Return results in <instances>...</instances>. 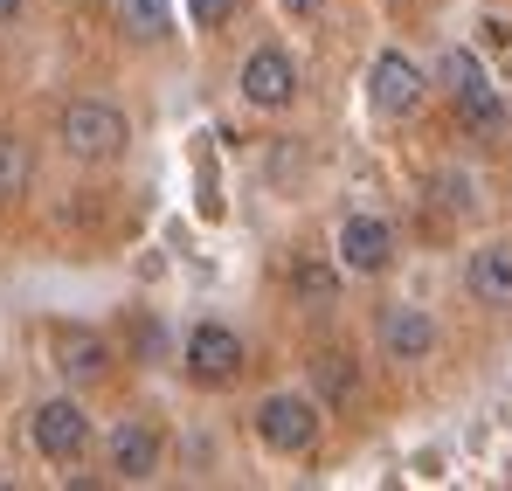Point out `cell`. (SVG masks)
Instances as JSON below:
<instances>
[{"instance_id":"obj_6","label":"cell","mask_w":512,"mask_h":491,"mask_svg":"<svg viewBox=\"0 0 512 491\" xmlns=\"http://www.w3.org/2000/svg\"><path fill=\"white\" fill-rule=\"evenodd\" d=\"M333 249H340V270H353V277H381V270L395 263V229H388L381 215H346L340 236H333Z\"/></svg>"},{"instance_id":"obj_18","label":"cell","mask_w":512,"mask_h":491,"mask_svg":"<svg viewBox=\"0 0 512 491\" xmlns=\"http://www.w3.org/2000/svg\"><path fill=\"white\" fill-rule=\"evenodd\" d=\"M429 201H436L443 215H471V208H478V194H471V173H457V166H443V173L429 180Z\"/></svg>"},{"instance_id":"obj_20","label":"cell","mask_w":512,"mask_h":491,"mask_svg":"<svg viewBox=\"0 0 512 491\" xmlns=\"http://www.w3.org/2000/svg\"><path fill=\"white\" fill-rule=\"evenodd\" d=\"M319 7H326V0H284V14H298V21H312Z\"/></svg>"},{"instance_id":"obj_12","label":"cell","mask_w":512,"mask_h":491,"mask_svg":"<svg viewBox=\"0 0 512 491\" xmlns=\"http://www.w3.org/2000/svg\"><path fill=\"white\" fill-rule=\"evenodd\" d=\"M56 367H63V381H104V367H111V346L84 326H63L56 332Z\"/></svg>"},{"instance_id":"obj_1","label":"cell","mask_w":512,"mask_h":491,"mask_svg":"<svg viewBox=\"0 0 512 491\" xmlns=\"http://www.w3.org/2000/svg\"><path fill=\"white\" fill-rule=\"evenodd\" d=\"M56 139H63V153H70V160L111 166V160H125L132 125H125V111H118V104H104V97H77V104H63Z\"/></svg>"},{"instance_id":"obj_9","label":"cell","mask_w":512,"mask_h":491,"mask_svg":"<svg viewBox=\"0 0 512 491\" xmlns=\"http://www.w3.org/2000/svg\"><path fill=\"white\" fill-rule=\"evenodd\" d=\"M374 339H381V353H388L395 367H416V360L436 353V319H429L423 305H388L381 326H374Z\"/></svg>"},{"instance_id":"obj_11","label":"cell","mask_w":512,"mask_h":491,"mask_svg":"<svg viewBox=\"0 0 512 491\" xmlns=\"http://www.w3.org/2000/svg\"><path fill=\"white\" fill-rule=\"evenodd\" d=\"M464 284H471V298H478L485 312H512V243L471 249V270H464Z\"/></svg>"},{"instance_id":"obj_3","label":"cell","mask_w":512,"mask_h":491,"mask_svg":"<svg viewBox=\"0 0 512 491\" xmlns=\"http://www.w3.org/2000/svg\"><path fill=\"white\" fill-rule=\"evenodd\" d=\"M367 97H374L381 118H416L423 97H429V70H423V63H409L402 49H381L374 70H367Z\"/></svg>"},{"instance_id":"obj_13","label":"cell","mask_w":512,"mask_h":491,"mask_svg":"<svg viewBox=\"0 0 512 491\" xmlns=\"http://www.w3.org/2000/svg\"><path fill=\"white\" fill-rule=\"evenodd\" d=\"M312 395H319V409H346V402L360 395V367H353V353H340V346L312 353Z\"/></svg>"},{"instance_id":"obj_5","label":"cell","mask_w":512,"mask_h":491,"mask_svg":"<svg viewBox=\"0 0 512 491\" xmlns=\"http://www.w3.org/2000/svg\"><path fill=\"white\" fill-rule=\"evenodd\" d=\"M187 374L201 381V388H229L236 374H243V339L236 326H222V319H201V326L187 332Z\"/></svg>"},{"instance_id":"obj_14","label":"cell","mask_w":512,"mask_h":491,"mask_svg":"<svg viewBox=\"0 0 512 491\" xmlns=\"http://www.w3.org/2000/svg\"><path fill=\"white\" fill-rule=\"evenodd\" d=\"M118 28L132 42H167L173 35V0H118Z\"/></svg>"},{"instance_id":"obj_16","label":"cell","mask_w":512,"mask_h":491,"mask_svg":"<svg viewBox=\"0 0 512 491\" xmlns=\"http://www.w3.org/2000/svg\"><path fill=\"white\" fill-rule=\"evenodd\" d=\"M28 180H35V160H28V146L0 132V201H21V194H28Z\"/></svg>"},{"instance_id":"obj_15","label":"cell","mask_w":512,"mask_h":491,"mask_svg":"<svg viewBox=\"0 0 512 491\" xmlns=\"http://www.w3.org/2000/svg\"><path fill=\"white\" fill-rule=\"evenodd\" d=\"M291 298L298 305H312V312H326V305H340V270L333 263H291Z\"/></svg>"},{"instance_id":"obj_21","label":"cell","mask_w":512,"mask_h":491,"mask_svg":"<svg viewBox=\"0 0 512 491\" xmlns=\"http://www.w3.org/2000/svg\"><path fill=\"white\" fill-rule=\"evenodd\" d=\"M14 14H21V0H0V28H14Z\"/></svg>"},{"instance_id":"obj_8","label":"cell","mask_w":512,"mask_h":491,"mask_svg":"<svg viewBox=\"0 0 512 491\" xmlns=\"http://www.w3.org/2000/svg\"><path fill=\"white\" fill-rule=\"evenodd\" d=\"M104 457H111V478L146 485V478H160L167 443H160V429H153V422H118V429H111V443H104Z\"/></svg>"},{"instance_id":"obj_2","label":"cell","mask_w":512,"mask_h":491,"mask_svg":"<svg viewBox=\"0 0 512 491\" xmlns=\"http://www.w3.org/2000/svg\"><path fill=\"white\" fill-rule=\"evenodd\" d=\"M319 429H326L319 395H291V388H277V395L256 402V443L277 450V457H305V450L319 443Z\"/></svg>"},{"instance_id":"obj_17","label":"cell","mask_w":512,"mask_h":491,"mask_svg":"<svg viewBox=\"0 0 512 491\" xmlns=\"http://www.w3.org/2000/svg\"><path fill=\"white\" fill-rule=\"evenodd\" d=\"M436 90H450V97H464V90H478L485 83V70H478V56L471 49H443V63H436Z\"/></svg>"},{"instance_id":"obj_19","label":"cell","mask_w":512,"mask_h":491,"mask_svg":"<svg viewBox=\"0 0 512 491\" xmlns=\"http://www.w3.org/2000/svg\"><path fill=\"white\" fill-rule=\"evenodd\" d=\"M236 7H243V0H187V14H194L201 28H222V21H229Z\"/></svg>"},{"instance_id":"obj_10","label":"cell","mask_w":512,"mask_h":491,"mask_svg":"<svg viewBox=\"0 0 512 491\" xmlns=\"http://www.w3.org/2000/svg\"><path fill=\"white\" fill-rule=\"evenodd\" d=\"M457 104V132L464 139H478V146H499L512 132V104L492 90V83H478V90H464V97H450Z\"/></svg>"},{"instance_id":"obj_7","label":"cell","mask_w":512,"mask_h":491,"mask_svg":"<svg viewBox=\"0 0 512 491\" xmlns=\"http://www.w3.org/2000/svg\"><path fill=\"white\" fill-rule=\"evenodd\" d=\"M236 83H243V97H250L256 111H284L298 97V63H291V49L263 42V49H250V63H243Z\"/></svg>"},{"instance_id":"obj_4","label":"cell","mask_w":512,"mask_h":491,"mask_svg":"<svg viewBox=\"0 0 512 491\" xmlns=\"http://www.w3.org/2000/svg\"><path fill=\"white\" fill-rule=\"evenodd\" d=\"M28 443H35L49 464H77V457L90 450V415H84V402H70V395L42 402V409L28 415Z\"/></svg>"}]
</instances>
